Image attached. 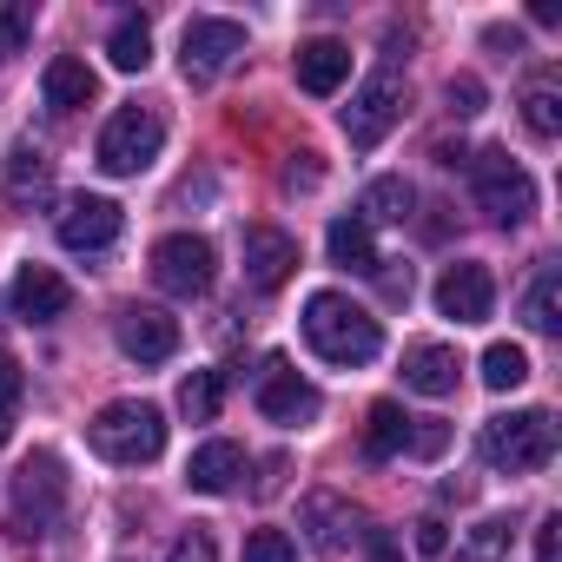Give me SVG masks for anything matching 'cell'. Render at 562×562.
Masks as SVG:
<instances>
[{"label":"cell","instance_id":"cell-1","mask_svg":"<svg viewBox=\"0 0 562 562\" xmlns=\"http://www.w3.org/2000/svg\"><path fill=\"white\" fill-rule=\"evenodd\" d=\"M305 345H312L325 364L351 371V364H371V358L384 351V325H378L364 305H351L345 292H312V299H305Z\"/></svg>","mask_w":562,"mask_h":562},{"label":"cell","instance_id":"cell-2","mask_svg":"<svg viewBox=\"0 0 562 562\" xmlns=\"http://www.w3.org/2000/svg\"><path fill=\"white\" fill-rule=\"evenodd\" d=\"M87 437H93V450H100L106 463L139 470V463H159V450H166V411L146 404V397H113V404L87 424Z\"/></svg>","mask_w":562,"mask_h":562},{"label":"cell","instance_id":"cell-3","mask_svg":"<svg viewBox=\"0 0 562 562\" xmlns=\"http://www.w3.org/2000/svg\"><path fill=\"white\" fill-rule=\"evenodd\" d=\"M476 450H483L490 470H509V476L542 470V463L555 457V417H549V411H509V417H490L483 437H476Z\"/></svg>","mask_w":562,"mask_h":562},{"label":"cell","instance_id":"cell-4","mask_svg":"<svg viewBox=\"0 0 562 562\" xmlns=\"http://www.w3.org/2000/svg\"><path fill=\"white\" fill-rule=\"evenodd\" d=\"M159 146H166V120L159 113H146V106H126V113H113L106 126H100V172H113V179H133V172H146L153 159H159Z\"/></svg>","mask_w":562,"mask_h":562},{"label":"cell","instance_id":"cell-5","mask_svg":"<svg viewBox=\"0 0 562 562\" xmlns=\"http://www.w3.org/2000/svg\"><path fill=\"white\" fill-rule=\"evenodd\" d=\"M470 186H476V205H483L496 225H522V218L536 212V179H529L503 146H490V153L470 159Z\"/></svg>","mask_w":562,"mask_h":562},{"label":"cell","instance_id":"cell-6","mask_svg":"<svg viewBox=\"0 0 562 562\" xmlns=\"http://www.w3.org/2000/svg\"><path fill=\"white\" fill-rule=\"evenodd\" d=\"M212 278H218V251H212V238H199V232H172V238L153 245V285H159L166 299H205V292H212Z\"/></svg>","mask_w":562,"mask_h":562},{"label":"cell","instance_id":"cell-7","mask_svg":"<svg viewBox=\"0 0 562 562\" xmlns=\"http://www.w3.org/2000/svg\"><path fill=\"white\" fill-rule=\"evenodd\" d=\"M397 120H404V74H397V67L364 74V87H358L351 106H345V139H351V146H378Z\"/></svg>","mask_w":562,"mask_h":562},{"label":"cell","instance_id":"cell-8","mask_svg":"<svg viewBox=\"0 0 562 562\" xmlns=\"http://www.w3.org/2000/svg\"><path fill=\"white\" fill-rule=\"evenodd\" d=\"M238 54H245V27H238V21H218V14L186 21V41H179V67H186V80H218Z\"/></svg>","mask_w":562,"mask_h":562},{"label":"cell","instance_id":"cell-9","mask_svg":"<svg viewBox=\"0 0 562 562\" xmlns=\"http://www.w3.org/2000/svg\"><path fill=\"white\" fill-rule=\"evenodd\" d=\"M60 503H67L60 463H54V457H27L21 476H14V529H21V536H41V529L60 516Z\"/></svg>","mask_w":562,"mask_h":562},{"label":"cell","instance_id":"cell-10","mask_svg":"<svg viewBox=\"0 0 562 562\" xmlns=\"http://www.w3.org/2000/svg\"><path fill=\"white\" fill-rule=\"evenodd\" d=\"M120 232H126V212H120L113 199H100V192L67 199V205H60V218H54V238H60L67 251H106Z\"/></svg>","mask_w":562,"mask_h":562},{"label":"cell","instance_id":"cell-11","mask_svg":"<svg viewBox=\"0 0 562 562\" xmlns=\"http://www.w3.org/2000/svg\"><path fill=\"white\" fill-rule=\"evenodd\" d=\"M318 404H325V397H318V384H312V378H299L285 358H271V364H265V378H258V411H265L271 424H312V417H318Z\"/></svg>","mask_w":562,"mask_h":562},{"label":"cell","instance_id":"cell-12","mask_svg":"<svg viewBox=\"0 0 562 562\" xmlns=\"http://www.w3.org/2000/svg\"><path fill=\"white\" fill-rule=\"evenodd\" d=\"M490 305H496V278H490V265L457 258V265L437 278V312H443V318H457V325H483Z\"/></svg>","mask_w":562,"mask_h":562},{"label":"cell","instance_id":"cell-13","mask_svg":"<svg viewBox=\"0 0 562 562\" xmlns=\"http://www.w3.org/2000/svg\"><path fill=\"white\" fill-rule=\"evenodd\" d=\"M113 338H120V351L133 364H166L179 351V318H166L159 305H126L120 325H113Z\"/></svg>","mask_w":562,"mask_h":562},{"label":"cell","instance_id":"cell-14","mask_svg":"<svg viewBox=\"0 0 562 562\" xmlns=\"http://www.w3.org/2000/svg\"><path fill=\"white\" fill-rule=\"evenodd\" d=\"M299 271V238L278 225H251L245 232V285L251 292H278Z\"/></svg>","mask_w":562,"mask_h":562},{"label":"cell","instance_id":"cell-15","mask_svg":"<svg viewBox=\"0 0 562 562\" xmlns=\"http://www.w3.org/2000/svg\"><path fill=\"white\" fill-rule=\"evenodd\" d=\"M14 312L27 325H54V318L74 312V285H67L54 265H21L14 271Z\"/></svg>","mask_w":562,"mask_h":562},{"label":"cell","instance_id":"cell-16","mask_svg":"<svg viewBox=\"0 0 562 562\" xmlns=\"http://www.w3.org/2000/svg\"><path fill=\"white\" fill-rule=\"evenodd\" d=\"M457 371H463L457 345H443V338L404 345V384H411L417 397H450V391H457Z\"/></svg>","mask_w":562,"mask_h":562},{"label":"cell","instance_id":"cell-17","mask_svg":"<svg viewBox=\"0 0 562 562\" xmlns=\"http://www.w3.org/2000/svg\"><path fill=\"white\" fill-rule=\"evenodd\" d=\"M345 80H351V47H345V41H305V47H299V87H305V93L331 100Z\"/></svg>","mask_w":562,"mask_h":562},{"label":"cell","instance_id":"cell-18","mask_svg":"<svg viewBox=\"0 0 562 562\" xmlns=\"http://www.w3.org/2000/svg\"><path fill=\"white\" fill-rule=\"evenodd\" d=\"M238 476H245V450H238V443H225V437L199 443V450H192V463H186V483H192L199 496H225Z\"/></svg>","mask_w":562,"mask_h":562},{"label":"cell","instance_id":"cell-19","mask_svg":"<svg viewBox=\"0 0 562 562\" xmlns=\"http://www.w3.org/2000/svg\"><path fill=\"white\" fill-rule=\"evenodd\" d=\"M41 93H47V106H54V113H80V106H93L100 80H93V67H87V60L60 54V60H47V74H41Z\"/></svg>","mask_w":562,"mask_h":562},{"label":"cell","instance_id":"cell-20","mask_svg":"<svg viewBox=\"0 0 562 562\" xmlns=\"http://www.w3.org/2000/svg\"><path fill=\"white\" fill-rule=\"evenodd\" d=\"M325 251H331V265H345V271H378V265H384V258H378V238H371L364 218H331Z\"/></svg>","mask_w":562,"mask_h":562},{"label":"cell","instance_id":"cell-21","mask_svg":"<svg viewBox=\"0 0 562 562\" xmlns=\"http://www.w3.org/2000/svg\"><path fill=\"white\" fill-rule=\"evenodd\" d=\"M411 205H417L411 179L384 172V179H371V186H364V205H358V218H364V225H404V218H411Z\"/></svg>","mask_w":562,"mask_h":562},{"label":"cell","instance_id":"cell-22","mask_svg":"<svg viewBox=\"0 0 562 562\" xmlns=\"http://www.w3.org/2000/svg\"><path fill=\"white\" fill-rule=\"evenodd\" d=\"M522 325H529V331H562V271H555V265L536 271V285H529V299H522Z\"/></svg>","mask_w":562,"mask_h":562},{"label":"cell","instance_id":"cell-23","mask_svg":"<svg viewBox=\"0 0 562 562\" xmlns=\"http://www.w3.org/2000/svg\"><path fill=\"white\" fill-rule=\"evenodd\" d=\"M106 60H113L120 74H146V60H153V27H146L139 14H126V21L106 34Z\"/></svg>","mask_w":562,"mask_h":562},{"label":"cell","instance_id":"cell-24","mask_svg":"<svg viewBox=\"0 0 562 562\" xmlns=\"http://www.w3.org/2000/svg\"><path fill=\"white\" fill-rule=\"evenodd\" d=\"M411 443V417L397 411V404H371V424H364V457L371 463H384V457H397Z\"/></svg>","mask_w":562,"mask_h":562},{"label":"cell","instance_id":"cell-25","mask_svg":"<svg viewBox=\"0 0 562 562\" xmlns=\"http://www.w3.org/2000/svg\"><path fill=\"white\" fill-rule=\"evenodd\" d=\"M522 126H529L536 139H555V133H562V93H555L549 80H529V87H522Z\"/></svg>","mask_w":562,"mask_h":562},{"label":"cell","instance_id":"cell-26","mask_svg":"<svg viewBox=\"0 0 562 562\" xmlns=\"http://www.w3.org/2000/svg\"><path fill=\"white\" fill-rule=\"evenodd\" d=\"M218 404H225V378H218V371H192V378L179 384V411H186V424H212Z\"/></svg>","mask_w":562,"mask_h":562},{"label":"cell","instance_id":"cell-27","mask_svg":"<svg viewBox=\"0 0 562 562\" xmlns=\"http://www.w3.org/2000/svg\"><path fill=\"white\" fill-rule=\"evenodd\" d=\"M483 384H490V391L529 384V351H522V345H490V351H483Z\"/></svg>","mask_w":562,"mask_h":562},{"label":"cell","instance_id":"cell-28","mask_svg":"<svg viewBox=\"0 0 562 562\" xmlns=\"http://www.w3.org/2000/svg\"><path fill=\"white\" fill-rule=\"evenodd\" d=\"M47 172H54V166H47V153H41L34 139H21V146L8 153V186H14V192H41Z\"/></svg>","mask_w":562,"mask_h":562},{"label":"cell","instance_id":"cell-29","mask_svg":"<svg viewBox=\"0 0 562 562\" xmlns=\"http://www.w3.org/2000/svg\"><path fill=\"white\" fill-rule=\"evenodd\" d=\"M305 522H312V542L318 549H338L345 542V503L338 496H312L305 503Z\"/></svg>","mask_w":562,"mask_h":562},{"label":"cell","instance_id":"cell-30","mask_svg":"<svg viewBox=\"0 0 562 562\" xmlns=\"http://www.w3.org/2000/svg\"><path fill=\"white\" fill-rule=\"evenodd\" d=\"M503 549H509V516H490V522H476V529H470L463 562H503Z\"/></svg>","mask_w":562,"mask_h":562},{"label":"cell","instance_id":"cell-31","mask_svg":"<svg viewBox=\"0 0 562 562\" xmlns=\"http://www.w3.org/2000/svg\"><path fill=\"white\" fill-rule=\"evenodd\" d=\"M245 562H299V542L285 529H251L245 536Z\"/></svg>","mask_w":562,"mask_h":562},{"label":"cell","instance_id":"cell-32","mask_svg":"<svg viewBox=\"0 0 562 562\" xmlns=\"http://www.w3.org/2000/svg\"><path fill=\"white\" fill-rule=\"evenodd\" d=\"M443 100H450L457 120H470V113H483V80H476V74H457V80L443 87Z\"/></svg>","mask_w":562,"mask_h":562},{"label":"cell","instance_id":"cell-33","mask_svg":"<svg viewBox=\"0 0 562 562\" xmlns=\"http://www.w3.org/2000/svg\"><path fill=\"white\" fill-rule=\"evenodd\" d=\"M21 391H27V378H21V358L0 345V417H8L14 404H21Z\"/></svg>","mask_w":562,"mask_h":562},{"label":"cell","instance_id":"cell-34","mask_svg":"<svg viewBox=\"0 0 562 562\" xmlns=\"http://www.w3.org/2000/svg\"><path fill=\"white\" fill-rule=\"evenodd\" d=\"M443 443H450V430H443L437 417H424V424H411V443H404V450H417V457H443Z\"/></svg>","mask_w":562,"mask_h":562},{"label":"cell","instance_id":"cell-35","mask_svg":"<svg viewBox=\"0 0 562 562\" xmlns=\"http://www.w3.org/2000/svg\"><path fill=\"white\" fill-rule=\"evenodd\" d=\"M166 562H218V549H212V536L205 529H186L179 542H172V555Z\"/></svg>","mask_w":562,"mask_h":562},{"label":"cell","instance_id":"cell-36","mask_svg":"<svg viewBox=\"0 0 562 562\" xmlns=\"http://www.w3.org/2000/svg\"><path fill=\"white\" fill-rule=\"evenodd\" d=\"M27 34H34L27 8H0V47H27Z\"/></svg>","mask_w":562,"mask_h":562},{"label":"cell","instance_id":"cell-37","mask_svg":"<svg viewBox=\"0 0 562 562\" xmlns=\"http://www.w3.org/2000/svg\"><path fill=\"white\" fill-rule=\"evenodd\" d=\"M536 562H562V516L536 522Z\"/></svg>","mask_w":562,"mask_h":562},{"label":"cell","instance_id":"cell-38","mask_svg":"<svg viewBox=\"0 0 562 562\" xmlns=\"http://www.w3.org/2000/svg\"><path fill=\"white\" fill-rule=\"evenodd\" d=\"M443 549H450L443 522H437V516H424V522H417V555H443Z\"/></svg>","mask_w":562,"mask_h":562},{"label":"cell","instance_id":"cell-39","mask_svg":"<svg viewBox=\"0 0 562 562\" xmlns=\"http://www.w3.org/2000/svg\"><path fill=\"white\" fill-rule=\"evenodd\" d=\"M371 562H397V549H391V536H378V529H371Z\"/></svg>","mask_w":562,"mask_h":562}]
</instances>
